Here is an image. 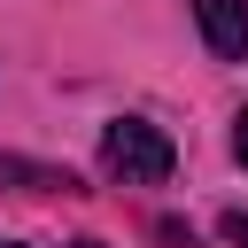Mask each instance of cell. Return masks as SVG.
I'll use <instances>...</instances> for the list:
<instances>
[{
	"label": "cell",
	"mask_w": 248,
	"mask_h": 248,
	"mask_svg": "<svg viewBox=\"0 0 248 248\" xmlns=\"http://www.w3.org/2000/svg\"><path fill=\"white\" fill-rule=\"evenodd\" d=\"M101 163H108L124 186H163L178 155H170V140H163L155 124H140V116H116V124H108V140H101Z\"/></svg>",
	"instance_id": "cell-1"
},
{
	"label": "cell",
	"mask_w": 248,
	"mask_h": 248,
	"mask_svg": "<svg viewBox=\"0 0 248 248\" xmlns=\"http://www.w3.org/2000/svg\"><path fill=\"white\" fill-rule=\"evenodd\" d=\"M194 16H202V39H209V54H225V62H248V0H194Z\"/></svg>",
	"instance_id": "cell-2"
},
{
	"label": "cell",
	"mask_w": 248,
	"mask_h": 248,
	"mask_svg": "<svg viewBox=\"0 0 248 248\" xmlns=\"http://www.w3.org/2000/svg\"><path fill=\"white\" fill-rule=\"evenodd\" d=\"M232 155H240V170H248V108H240V124H232Z\"/></svg>",
	"instance_id": "cell-3"
},
{
	"label": "cell",
	"mask_w": 248,
	"mask_h": 248,
	"mask_svg": "<svg viewBox=\"0 0 248 248\" xmlns=\"http://www.w3.org/2000/svg\"><path fill=\"white\" fill-rule=\"evenodd\" d=\"M225 232H232V240H240V248H248V217H232V225H225Z\"/></svg>",
	"instance_id": "cell-4"
},
{
	"label": "cell",
	"mask_w": 248,
	"mask_h": 248,
	"mask_svg": "<svg viewBox=\"0 0 248 248\" xmlns=\"http://www.w3.org/2000/svg\"><path fill=\"white\" fill-rule=\"evenodd\" d=\"M70 248H101V240H70Z\"/></svg>",
	"instance_id": "cell-5"
},
{
	"label": "cell",
	"mask_w": 248,
	"mask_h": 248,
	"mask_svg": "<svg viewBox=\"0 0 248 248\" xmlns=\"http://www.w3.org/2000/svg\"><path fill=\"white\" fill-rule=\"evenodd\" d=\"M0 248H23V240H0Z\"/></svg>",
	"instance_id": "cell-6"
}]
</instances>
